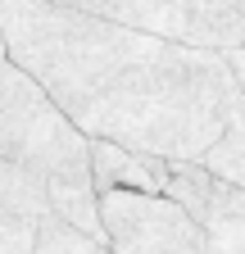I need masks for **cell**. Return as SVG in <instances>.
<instances>
[{
    "mask_svg": "<svg viewBox=\"0 0 245 254\" xmlns=\"http://www.w3.org/2000/svg\"><path fill=\"white\" fill-rule=\"evenodd\" d=\"M37 5H59V9H82V14H105V0H37Z\"/></svg>",
    "mask_w": 245,
    "mask_h": 254,
    "instance_id": "cell-12",
    "label": "cell"
},
{
    "mask_svg": "<svg viewBox=\"0 0 245 254\" xmlns=\"http://www.w3.org/2000/svg\"><path fill=\"white\" fill-rule=\"evenodd\" d=\"M0 218L5 222H37L50 218V195H46V177L0 159Z\"/></svg>",
    "mask_w": 245,
    "mask_h": 254,
    "instance_id": "cell-8",
    "label": "cell"
},
{
    "mask_svg": "<svg viewBox=\"0 0 245 254\" xmlns=\"http://www.w3.org/2000/svg\"><path fill=\"white\" fill-rule=\"evenodd\" d=\"M105 18L209 55L245 46V0H105Z\"/></svg>",
    "mask_w": 245,
    "mask_h": 254,
    "instance_id": "cell-4",
    "label": "cell"
},
{
    "mask_svg": "<svg viewBox=\"0 0 245 254\" xmlns=\"http://www.w3.org/2000/svg\"><path fill=\"white\" fill-rule=\"evenodd\" d=\"M168 182V159L141 154L114 141H91V186L96 190H145V195H164Z\"/></svg>",
    "mask_w": 245,
    "mask_h": 254,
    "instance_id": "cell-5",
    "label": "cell"
},
{
    "mask_svg": "<svg viewBox=\"0 0 245 254\" xmlns=\"http://www.w3.org/2000/svg\"><path fill=\"white\" fill-rule=\"evenodd\" d=\"M109 254H204V227L168 195L96 190Z\"/></svg>",
    "mask_w": 245,
    "mask_h": 254,
    "instance_id": "cell-3",
    "label": "cell"
},
{
    "mask_svg": "<svg viewBox=\"0 0 245 254\" xmlns=\"http://www.w3.org/2000/svg\"><path fill=\"white\" fill-rule=\"evenodd\" d=\"M0 59H5V37H0Z\"/></svg>",
    "mask_w": 245,
    "mask_h": 254,
    "instance_id": "cell-13",
    "label": "cell"
},
{
    "mask_svg": "<svg viewBox=\"0 0 245 254\" xmlns=\"http://www.w3.org/2000/svg\"><path fill=\"white\" fill-rule=\"evenodd\" d=\"M37 227L32 222H5L0 218V254H32Z\"/></svg>",
    "mask_w": 245,
    "mask_h": 254,
    "instance_id": "cell-11",
    "label": "cell"
},
{
    "mask_svg": "<svg viewBox=\"0 0 245 254\" xmlns=\"http://www.w3.org/2000/svg\"><path fill=\"white\" fill-rule=\"evenodd\" d=\"M0 64H5V59H0Z\"/></svg>",
    "mask_w": 245,
    "mask_h": 254,
    "instance_id": "cell-15",
    "label": "cell"
},
{
    "mask_svg": "<svg viewBox=\"0 0 245 254\" xmlns=\"http://www.w3.org/2000/svg\"><path fill=\"white\" fill-rule=\"evenodd\" d=\"M227 64H232V73H236V86H241V91H236V100H232V109H227L223 136L200 154V164H204L213 177H218V182L245 190V55H241V50H227Z\"/></svg>",
    "mask_w": 245,
    "mask_h": 254,
    "instance_id": "cell-6",
    "label": "cell"
},
{
    "mask_svg": "<svg viewBox=\"0 0 245 254\" xmlns=\"http://www.w3.org/2000/svg\"><path fill=\"white\" fill-rule=\"evenodd\" d=\"M241 55H245V46H241Z\"/></svg>",
    "mask_w": 245,
    "mask_h": 254,
    "instance_id": "cell-14",
    "label": "cell"
},
{
    "mask_svg": "<svg viewBox=\"0 0 245 254\" xmlns=\"http://www.w3.org/2000/svg\"><path fill=\"white\" fill-rule=\"evenodd\" d=\"M200 227H204V254H245V190L213 177Z\"/></svg>",
    "mask_w": 245,
    "mask_h": 254,
    "instance_id": "cell-7",
    "label": "cell"
},
{
    "mask_svg": "<svg viewBox=\"0 0 245 254\" xmlns=\"http://www.w3.org/2000/svg\"><path fill=\"white\" fill-rule=\"evenodd\" d=\"M5 59L59 105L86 141L155 159H200L227 127L236 73L227 55L150 37L105 14L0 0Z\"/></svg>",
    "mask_w": 245,
    "mask_h": 254,
    "instance_id": "cell-1",
    "label": "cell"
},
{
    "mask_svg": "<svg viewBox=\"0 0 245 254\" xmlns=\"http://www.w3.org/2000/svg\"><path fill=\"white\" fill-rule=\"evenodd\" d=\"M32 254H109V250H105L100 241L73 232L68 222H59V218H41V222H37Z\"/></svg>",
    "mask_w": 245,
    "mask_h": 254,
    "instance_id": "cell-10",
    "label": "cell"
},
{
    "mask_svg": "<svg viewBox=\"0 0 245 254\" xmlns=\"http://www.w3.org/2000/svg\"><path fill=\"white\" fill-rule=\"evenodd\" d=\"M0 159L46 182H91V141L9 59L0 64Z\"/></svg>",
    "mask_w": 245,
    "mask_h": 254,
    "instance_id": "cell-2",
    "label": "cell"
},
{
    "mask_svg": "<svg viewBox=\"0 0 245 254\" xmlns=\"http://www.w3.org/2000/svg\"><path fill=\"white\" fill-rule=\"evenodd\" d=\"M46 195H50V218L68 222L73 232H82V236L105 245L100 200H96V186L91 182H46Z\"/></svg>",
    "mask_w": 245,
    "mask_h": 254,
    "instance_id": "cell-9",
    "label": "cell"
}]
</instances>
